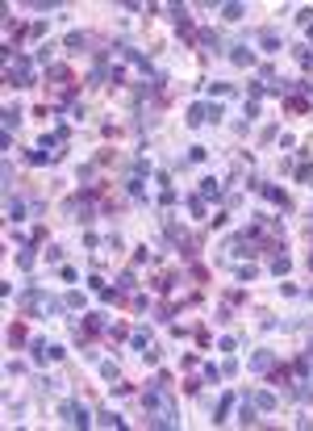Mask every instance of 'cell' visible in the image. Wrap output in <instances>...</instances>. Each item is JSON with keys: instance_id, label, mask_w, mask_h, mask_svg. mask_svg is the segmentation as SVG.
<instances>
[{"instance_id": "cell-1", "label": "cell", "mask_w": 313, "mask_h": 431, "mask_svg": "<svg viewBox=\"0 0 313 431\" xmlns=\"http://www.w3.org/2000/svg\"><path fill=\"white\" fill-rule=\"evenodd\" d=\"M9 84L13 88H29L34 84V63L25 55H13V67H9Z\"/></svg>"}, {"instance_id": "cell-2", "label": "cell", "mask_w": 313, "mask_h": 431, "mask_svg": "<svg viewBox=\"0 0 313 431\" xmlns=\"http://www.w3.org/2000/svg\"><path fill=\"white\" fill-rule=\"evenodd\" d=\"M58 415H63V423H67V427H88L92 419H88V410L80 406V402H63L58 406Z\"/></svg>"}, {"instance_id": "cell-3", "label": "cell", "mask_w": 313, "mask_h": 431, "mask_svg": "<svg viewBox=\"0 0 313 431\" xmlns=\"http://www.w3.org/2000/svg\"><path fill=\"white\" fill-rule=\"evenodd\" d=\"M259 193H263L267 201H276L280 209H288V193H284V189H276V184H259Z\"/></svg>"}, {"instance_id": "cell-4", "label": "cell", "mask_w": 313, "mask_h": 431, "mask_svg": "<svg viewBox=\"0 0 313 431\" xmlns=\"http://www.w3.org/2000/svg\"><path fill=\"white\" fill-rule=\"evenodd\" d=\"M250 368H255V373H271V368H276V356H271V352H255V356H250Z\"/></svg>"}, {"instance_id": "cell-5", "label": "cell", "mask_w": 313, "mask_h": 431, "mask_svg": "<svg viewBox=\"0 0 313 431\" xmlns=\"http://www.w3.org/2000/svg\"><path fill=\"white\" fill-rule=\"evenodd\" d=\"M209 121V105H188V126H205Z\"/></svg>"}, {"instance_id": "cell-6", "label": "cell", "mask_w": 313, "mask_h": 431, "mask_svg": "<svg viewBox=\"0 0 313 431\" xmlns=\"http://www.w3.org/2000/svg\"><path fill=\"white\" fill-rule=\"evenodd\" d=\"M250 402H255L259 410H276V393H267V389H259V393H250Z\"/></svg>"}, {"instance_id": "cell-7", "label": "cell", "mask_w": 313, "mask_h": 431, "mask_svg": "<svg viewBox=\"0 0 313 431\" xmlns=\"http://www.w3.org/2000/svg\"><path fill=\"white\" fill-rule=\"evenodd\" d=\"M5 213H9V222H21V218H25V201H17V197H9V205H5Z\"/></svg>"}, {"instance_id": "cell-8", "label": "cell", "mask_w": 313, "mask_h": 431, "mask_svg": "<svg viewBox=\"0 0 313 431\" xmlns=\"http://www.w3.org/2000/svg\"><path fill=\"white\" fill-rule=\"evenodd\" d=\"M201 197H213V201H217V197H222V184H217L213 176H205V180H201Z\"/></svg>"}, {"instance_id": "cell-9", "label": "cell", "mask_w": 313, "mask_h": 431, "mask_svg": "<svg viewBox=\"0 0 313 431\" xmlns=\"http://www.w3.org/2000/svg\"><path fill=\"white\" fill-rule=\"evenodd\" d=\"M222 17H226V21H242V17H246V9L230 0V5H222Z\"/></svg>"}, {"instance_id": "cell-10", "label": "cell", "mask_w": 313, "mask_h": 431, "mask_svg": "<svg viewBox=\"0 0 313 431\" xmlns=\"http://www.w3.org/2000/svg\"><path fill=\"white\" fill-rule=\"evenodd\" d=\"M96 423H101V427H125V419H121V415H113V410H101V415H96Z\"/></svg>"}, {"instance_id": "cell-11", "label": "cell", "mask_w": 313, "mask_h": 431, "mask_svg": "<svg viewBox=\"0 0 313 431\" xmlns=\"http://www.w3.org/2000/svg\"><path fill=\"white\" fill-rule=\"evenodd\" d=\"M230 59H234L238 67H250V63H255V55H250L246 46H234V55H230Z\"/></svg>"}, {"instance_id": "cell-12", "label": "cell", "mask_w": 313, "mask_h": 431, "mask_svg": "<svg viewBox=\"0 0 313 431\" xmlns=\"http://www.w3.org/2000/svg\"><path fill=\"white\" fill-rule=\"evenodd\" d=\"M238 423H242V427H255V423H259V419H255V402H246V406L238 410Z\"/></svg>"}, {"instance_id": "cell-13", "label": "cell", "mask_w": 313, "mask_h": 431, "mask_svg": "<svg viewBox=\"0 0 313 431\" xmlns=\"http://www.w3.org/2000/svg\"><path fill=\"white\" fill-rule=\"evenodd\" d=\"M21 344H25V327L13 322V327H9V348H21Z\"/></svg>"}, {"instance_id": "cell-14", "label": "cell", "mask_w": 313, "mask_h": 431, "mask_svg": "<svg viewBox=\"0 0 313 431\" xmlns=\"http://www.w3.org/2000/svg\"><path fill=\"white\" fill-rule=\"evenodd\" d=\"M259 42H263V50H280V38H276V29H263V34H259Z\"/></svg>"}, {"instance_id": "cell-15", "label": "cell", "mask_w": 313, "mask_h": 431, "mask_svg": "<svg viewBox=\"0 0 313 431\" xmlns=\"http://www.w3.org/2000/svg\"><path fill=\"white\" fill-rule=\"evenodd\" d=\"M288 268H292V264H288V256H276V260H271V272H276V276H284Z\"/></svg>"}, {"instance_id": "cell-16", "label": "cell", "mask_w": 313, "mask_h": 431, "mask_svg": "<svg viewBox=\"0 0 313 431\" xmlns=\"http://www.w3.org/2000/svg\"><path fill=\"white\" fill-rule=\"evenodd\" d=\"M101 377H105V381H117V377H121V373H117V364H113V360H105V364H101Z\"/></svg>"}, {"instance_id": "cell-17", "label": "cell", "mask_w": 313, "mask_h": 431, "mask_svg": "<svg viewBox=\"0 0 313 431\" xmlns=\"http://www.w3.org/2000/svg\"><path fill=\"white\" fill-rule=\"evenodd\" d=\"M63 46H67V50H84V34H67V38H63Z\"/></svg>"}, {"instance_id": "cell-18", "label": "cell", "mask_w": 313, "mask_h": 431, "mask_svg": "<svg viewBox=\"0 0 313 431\" xmlns=\"http://www.w3.org/2000/svg\"><path fill=\"white\" fill-rule=\"evenodd\" d=\"M117 289L130 293V289H134V272H121V276H117Z\"/></svg>"}, {"instance_id": "cell-19", "label": "cell", "mask_w": 313, "mask_h": 431, "mask_svg": "<svg viewBox=\"0 0 313 431\" xmlns=\"http://www.w3.org/2000/svg\"><path fill=\"white\" fill-rule=\"evenodd\" d=\"M297 180H301V184H309V189H313V168H309V164H301V168H297Z\"/></svg>"}, {"instance_id": "cell-20", "label": "cell", "mask_w": 313, "mask_h": 431, "mask_svg": "<svg viewBox=\"0 0 313 431\" xmlns=\"http://www.w3.org/2000/svg\"><path fill=\"white\" fill-rule=\"evenodd\" d=\"M288 377H292L288 368H271V385H288Z\"/></svg>"}, {"instance_id": "cell-21", "label": "cell", "mask_w": 313, "mask_h": 431, "mask_svg": "<svg viewBox=\"0 0 313 431\" xmlns=\"http://www.w3.org/2000/svg\"><path fill=\"white\" fill-rule=\"evenodd\" d=\"M63 306H71V310H80V306H84V293H75V289H71L67 297H63Z\"/></svg>"}, {"instance_id": "cell-22", "label": "cell", "mask_w": 313, "mask_h": 431, "mask_svg": "<svg viewBox=\"0 0 313 431\" xmlns=\"http://www.w3.org/2000/svg\"><path fill=\"white\" fill-rule=\"evenodd\" d=\"M134 348H138V352L150 348V335H146V331H134Z\"/></svg>"}, {"instance_id": "cell-23", "label": "cell", "mask_w": 313, "mask_h": 431, "mask_svg": "<svg viewBox=\"0 0 313 431\" xmlns=\"http://www.w3.org/2000/svg\"><path fill=\"white\" fill-rule=\"evenodd\" d=\"M17 121H21V109H5V130H13Z\"/></svg>"}, {"instance_id": "cell-24", "label": "cell", "mask_w": 313, "mask_h": 431, "mask_svg": "<svg viewBox=\"0 0 313 431\" xmlns=\"http://www.w3.org/2000/svg\"><path fill=\"white\" fill-rule=\"evenodd\" d=\"M222 377H226L222 368H213V364H205V381H213V385H217V381H222Z\"/></svg>"}, {"instance_id": "cell-25", "label": "cell", "mask_w": 313, "mask_h": 431, "mask_svg": "<svg viewBox=\"0 0 313 431\" xmlns=\"http://www.w3.org/2000/svg\"><path fill=\"white\" fill-rule=\"evenodd\" d=\"M230 402H234V398H222V406H217V419H213V423H226V415H230Z\"/></svg>"}, {"instance_id": "cell-26", "label": "cell", "mask_w": 313, "mask_h": 431, "mask_svg": "<svg viewBox=\"0 0 313 431\" xmlns=\"http://www.w3.org/2000/svg\"><path fill=\"white\" fill-rule=\"evenodd\" d=\"M17 264H21V268H34V247H25V252L17 256Z\"/></svg>"}, {"instance_id": "cell-27", "label": "cell", "mask_w": 313, "mask_h": 431, "mask_svg": "<svg viewBox=\"0 0 313 431\" xmlns=\"http://www.w3.org/2000/svg\"><path fill=\"white\" fill-rule=\"evenodd\" d=\"M297 59H301L305 67H313V50H309V46H297Z\"/></svg>"}, {"instance_id": "cell-28", "label": "cell", "mask_w": 313, "mask_h": 431, "mask_svg": "<svg viewBox=\"0 0 313 431\" xmlns=\"http://www.w3.org/2000/svg\"><path fill=\"white\" fill-rule=\"evenodd\" d=\"M305 109H309V105H305L301 97H288V113H305Z\"/></svg>"}, {"instance_id": "cell-29", "label": "cell", "mask_w": 313, "mask_h": 431, "mask_svg": "<svg viewBox=\"0 0 313 431\" xmlns=\"http://www.w3.org/2000/svg\"><path fill=\"white\" fill-rule=\"evenodd\" d=\"M42 314H58V301L54 297H42Z\"/></svg>"}, {"instance_id": "cell-30", "label": "cell", "mask_w": 313, "mask_h": 431, "mask_svg": "<svg viewBox=\"0 0 313 431\" xmlns=\"http://www.w3.org/2000/svg\"><path fill=\"white\" fill-rule=\"evenodd\" d=\"M292 88H301V92H313V80H301V84H292Z\"/></svg>"}]
</instances>
